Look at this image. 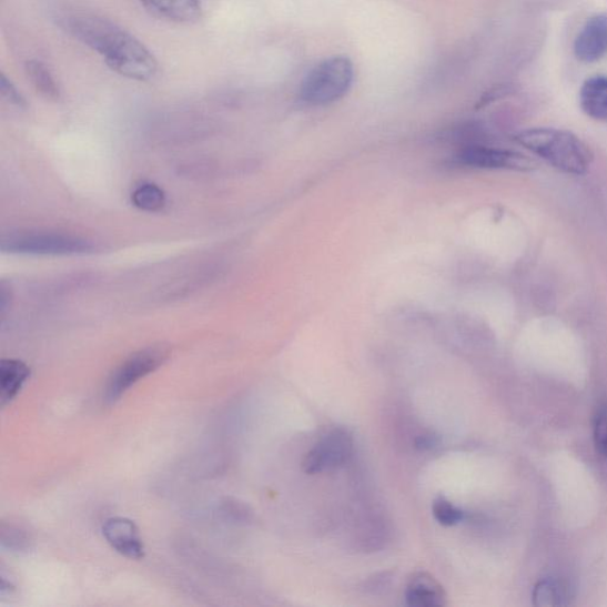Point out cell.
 <instances>
[{"label":"cell","instance_id":"ffe728a7","mask_svg":"<svg viewBox=\"0 0 607 607\" xmlns=\"http://www.w3.org/2000/svg\"><path fill=\"white\" fill-rule=\"evenodd\" d=\"M0 90H2L3 97L11 105L20 109L26 108L24 98L6 75H2V80H0Z\"/></svg>","mask_w":607,"mask_h":607},{"label":"cell","instance_id":"5bb4252c","mask_svg":"<svg viewBox=\"0 0 607 607\" xmlns=\"http://www.w3.org/2000/svg\"><path fill=\"white\" fill-rule=\"evenodd\" d=\"M29 80L43 97L57 100L60 97L59 85L45 64L32 60L26 65Z\"/></svg>","mask_w":607,"mask_h":607},{"label":"cell","instance_id":"52a82bcc","mask_svg":"<svg viewBox=\"0 0 607 607\" xmlns=\"http://www.w3.org/2000/svg\"><path fill=\"white\" fill-rule=\"evenodd\" d=\"M458 159L464 165L479 169L528 171L535 165L522 153L483 146L467 148L459 153Z\"/></svg>","mask_w":607,"mask_h":607},{"label":"cell","instance_id":"5b68a950","mask_svg":"<svg viewBox=\"0 0 607 607\" xmlns=\"http://www.w3.org/2000/svg\"><path fill=\"white\" fill-rule=\"evenodd\" d=\"M4 252L33 255H72L94 250L91 241L61 233H21L3 241Z\"/></svg>","mask_w":607,"mask_h":607},{"label":"cell","instance_id":"9a60e30c","mask_svg":"<svg viewBox=\"0 0 607 607\" xmlns=\"http://www.w3.org/2000/svg\"><path fill=\"white\" fill-rule=\"evenodd\" d=\"M132 202L144 212H160L166 203V198L159 185L144 183L134 189Z\"/></svg>","mask_w":607,"mask_h":607},{"label":"cell","instance_id":"ba28073f","mask_svg":"<svg viewBox=\"0 0 607 607\" xmlns=\"http://www.w3.org/2000/svg\"><path fill=\"white\" fill-rule=\"evenodd\" d=\"M102 534L111 547L132 560L145 557V546L136 525L127 517H111L102 526Z\"/></svg>","mask_w":607,"mask_h":607},{"label":"cell","instance_id":"30bf717a","mask_svg":"<svg viewBox=\"0 0 607 607\" xmlns=\"http://www.w3.org/2000/svg\"><path fill=\"white\" fill-rule=\"evenodd\" d=\"M154 17L178 24H190L201 19L200 0H141Z\"/></svg>","mask_w":607,"mask_h":607},{"label":"cell","instance_id":"8fae6325","mask_svg":"<svg viewBox=\"0 0 607 607\" xmlns=\"http://www.w3.org/2000/svg\"><path fill=\"white\" fill-rule=\"evenodd\" d=\"M31 371L20 360L7 358L0 363V405L6 407L20 394Z\"/></svg>","mask_w":607,"mask_h":607},{"label":"cell","instance_id":"3957f363","mask_svg":"<svg viewBox=\"0 0 607 607\" xmlns=\"http://www.w3.org/2000/svg\"><path fill=\"white\" fill-rule=\"evenodd\" d=\"M353 81V62L345 57H334L312 69L302 83L300 94L310 105H327L348 93Z\"/></svg>","mask_w":607,"mask_h":607},{"label":"cell","instance_id":"7a4b0ae2","mask_svg":"<svg viewBox=\"0 0 607 607\" xmlns=\"http://www.w3.org/2000/svg\"><path fill=\"white\" fill-rule=\"evenodd\" d=\"M514 141L568 175H585L594 162L591 150L581 139L568 131L528 129L518 132Z\"/></svg>","mask_w":607,"mask_h":607},{"label":"cell","instance_id":"ac0fdd59","mask_svg":"<svg viewBox=\"0 0 607 607\" xmlns=\"http://www.w3.org/2000/svg\"><path fill=\"white\" fill-rule=\"evenodd\" d=\"M594 438L598 454L607 459V403L603 404L595 415Z\"/></svg>","mask_w":607,"mask_h":607},{"label":"cell","instance_id":"9c48e42d","mask_svg":"<svg viewBox=\"0 0 607 607\" xmlns=\"http://www.w3.org/2000/svg\"><path fill=\"white\" fill-rule=\"evenodd\" d=\"M575 55L585 63L607 57V14H596L585 23L575 42Z\"/></svg>","mask_w":607,"mask_h":607},{"label":"cell","instance_id":"e0dca14e","mask_svg":"<svg viewBox=\"0 0 607 607\" xmlns=\"http://www.w3.org/2000/svg\"><path fill=\"white\" fill-rule=\"evenodd\" d=\"M432 510L437 522L445 527L456 526L464 518L463 512L444 497H439L433 503Z\"/></svg>","mask_w":607,"mask_h":607},{"label":"cell","instance_id":"7c38bea8","mask_svg":"<svg viewBox=\"0 0 607 607\" xmlns=\"http://www.w3.org/2000/svg\"><path fill=\"white\" fill-rule=\"evenodd\" d=\"M579 102L587 117L607 123V77L587 79L581 87Z\"/></svg>","mask_w":607,"mask_h":607},{"label":"cell","instance_id":"8992f818","mask_svg":"<svg viewBox=\"0 0 607 607\" xmlns=\"http://www.w3.org/2000/svg\"><path fill=\"white\" fill-rule=\"evenodd\" d=\"M353 448L352 433L343 427H337L328 432L304 457L303 471L307 475H316L336 469L351 459Z\"/></svg>","mask_w":607,"mask_h":607},{"label":"cell","instance_id":"2e32d148","mask_svg":"<svg viewBox=\"0 0 607 607\" xmlns=\"http://www.w3.org/2000/svg\"><path fill=\"white\" fill-rule=\"evenodd\" d=\"M565 591L562 585L553 580H543L534 588L533 599L535 606L564 605Z\"/></svg>","mask_w":607,"mask_h":607},{"label":"cell","instance_id":"277c9868","mask_svg":"<svg viewBox=\"0 0 607 607\" xmlns=\"http://www.w3.org/2000/svg\"><path fill=\"white\" fill-rule=\"evenodd\" d=\"M169 356L170 348L164 344L151 345L132 354L110 376L103 401L108 404L118 402L138 381L162 367Z\"/></svg>","mask_w":607,"mask_h":607},{"label":"cell","instance_id":"4fadbf2b","mask_svg":"<svg viewBox=\"0 0 607 607\" xmlns=\"http://www.w3.org/2000/svg\"><path fill=\"white\" fill-rule=\"evenodd\" d=\"M443 587L431 576L418 574L412 577L407 586L406 600L409 606L432 607L445 605Z\"/></svg>","mask_w":607,"mask_h":607},{"label":"cell","instance_id":"d6986e66","mask_svg":"<svg viewBox=\"0 0 607 607\" xmlns=\"http://www.w3.org/2000/svg\"><path fill=\"white\" fill-rule=\"evenodd\" d=\"M2 544L10 550L23 552L30 547V537L19 527L3 525Z\"/></svg>","mask_w":607,"mask_h":607},{"label":"cell","instance_id":"6da1fadb","mask_svg":"<svg viewBox=\"0 0 607 607\" xmlns=\"http://www.w3.org/2000/svg\"><path fill=\"white\" fill-rule=\"evenodd\" d=\"M64 23L75 39L94 50L120 77L142 82L158 77V60L127 30L90 14L68 17Z\"/></svg>","mask_w":607,"mask_h":607}]
</instances>
